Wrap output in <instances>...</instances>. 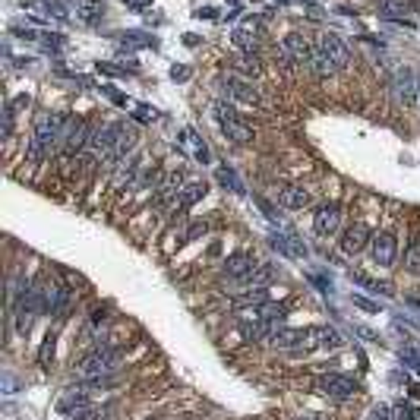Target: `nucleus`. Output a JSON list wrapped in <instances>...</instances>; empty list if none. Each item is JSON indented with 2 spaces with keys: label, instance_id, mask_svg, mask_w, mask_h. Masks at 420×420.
I'll use <instances>...</instances> for the list:
<instances>
[{
  "label": "nucleus",
  "instance_id": "4be33fe9",
  "mask_svg": "<svg viewBox=\"0 0 420 420\" xmlns=\"http://www.w3.org/2000/svg\"><path fill=\"white\" fill-rule=\"evenodd\" d=\"M310 70H313V73H316V76H332V73H335V67H332V60L323 54V48H319V45H316V48H313Z\"/></svg>",
  "mask_w": 420,
  "mask_h": 420
},
{
  "label": "nucleus",
  "instance_id": "bb28decb",
  "mask_svg": "<svg viewBox=\"0 0 420 420\" xmlns=\"http://www.w3.org/2000/svg\"><path fill=\"white\" fill-rule=\"evenodd\" d=\"M218 180H221V184H227V186H231L234 193H243V184H241V180H237L231 171H227V168H221V171H218Z\"/></svg>",
  "mask_w": 420,
  "mask_h": 420
},
{
  "label": "nucleus",
  "instance_id": "5701e85b",
  "mask_svg": "<svg viewBox=\"0 0 420 420\" xmlns=\"http://www.w3.org/2000/svg\"><path fill=\"white\" fill-rule=\"evenodd\" d=\"M184 143L190 145V149H193V155H196V159H200L202 165H206V161H209V145L202 143V139L196 136L193 130H184Z\"/></svg>",
  "mask_w": 420,
  "mask_h": 420
},
{
  "label": "nucleus",
  "instance_id": "39448f33",
  "mask_svg": "<svg viewBox=\"0 0 420 420\" xmlns=\"http://www.w3.org/2000/svg\"><path fill=\"white\" fill-rule=\"evenodd\" d=\"M370 256H373V262H376V266H382V269L395 266V256H398V241H395V234H389V231H379V234H373Z\"/></svg>",
  "mask_w": 420,
  "mask_h": 420
},
{
  "label": "nucleus",
  "instance_id": "f8f14e48",
  "mask_svg": "<svg viewBox=\"0 0 420 420\" xmlns=\"http://www.w3.org/2000/svg\"><path fill=\"white\" fill-rule=\"evenodd\" d=\"M225 89H227V95L237 98V102H243V104H262V95L250 83H243V79H227Z\"/></svg>",
  "mask_w": 420,
  "mask_h": 420
},
{
  "label": "nucleus",
  "instance_id": "0eeeda50",
  "mask_svg": "<svg viewBox=\"0 0 420 420\" xmlns=\"http://www.w3.org/2000/svg\"><path fill=\"white\" fill-rule=\"evenodd\" d=\"M89 139H92L89 127H86L83 120H76V118H70V114H67V124H63V152H67V155H73V152L86 149V145H89Z\"/></svg>",
  "mask_w": 420,
  "mask_h": 420
},
{
  "label": "nucleus",
  "instance_id": "423d86ee",
  "mask_svg": "<svg viewBox=\"0 0 420 420\" xmlns=\"http://www.w3.org/2000/svg\"><path fill=\"white\" fill-rule=\"evenodd\" d=\"M319 389H323L329 398H338V401H345V398H354L357 395V382H354L351 376H341V373H325L323 379H319Z\"/></svg>",
  "mask_w": 420,
  "mask_h": 420
},
{
  "label": "nucleus",
  "instance_id": "9d476101",
  "mask_svg": "<svg viewBox=\"0 0 420 420\" xmlns=\"http://www.w3.org/2000/svg\"><path fill=\"white\" fill-rule=\"evenodd\" d=\"M370 241H373L370 227H366L364 221H354L351 227H345V234H341V250H345L348 256H357Z\"/></svg>",
  "mask_w": 420,
  "mask_h": 420
},
{
  "label": "nucleus",
  "instance_id": "c756f323",
  "mask_svg": "<svg viewBox=\"0 0 420 420\" xmlns=\"http://www.w3.org/2000/svg\"><path fill=\"white\" fill-rule=\"evenodd\" d=\"M13 114H16V111H13V104H7V111H3V136H13Z\"/></svg>",
  "mask_w": 420,
  "mask_h": 420
},
{
  "label": "nucleus",
  "instance_id": "ddd939ff",
  "mask_svg": "<svg viewBox=\"0 0 420 420\" xmlns=\"http://www.w3.org/2000/svg\"><path fill=\"white\" fill-rule=\"evenodd\" d=\"M89 407V398H86V389H70V392L60 395V401H57V411L60 414H79Z\"/></svg>",
  "mask_w": 420,
  "mask_h": 420
},
{
  "label": "nucleus",
  "instance_id": "4468645a",
  "mask_svg": "<svg viewBox=\"0 0 420 420\" xmlns=\"http://www.w3.org/2000/svg\"><path fill=\"white\" fill-rule=\"evenodd\" d=\"M272 247L278 250V253H284V256H291V259H303V256L310 253L307 250V243H300V237H282V234H275L272 237Z\"/></svg>",
  "mask_w": 420,
  "mask_h": 420
},
{
  "label": "nucleus",
  "instance_id": "f3484780",
  "mask_svg": "<svg viewBox=\"0 0 420 420\" xmlns=\"http://www.w3.org/2000/svg\"><path fill=\"white\" fill-rule=\"evenodd\" d=\"M310 338H313V345H316V348H332V351L341 345V335H338L335 329H325V325L310 329Z\"/></svg>",
  "mask_w": 420,
  "mask_h": 420
},
{
  "label": "nucleus",
  "instance_id": "dca6fc26",
  "mask_svg": "<svg viewBox=\"0 0 420 420\" xmlns=\"http://www.w3.org/2000/svg\"><path fill=\"white\" fill-rule=\"evenodd\" d=\"M221 133H225L231 143H237V145H243V143H250V139H253V130H250L247 124H241L237 118L225 120V124H221Z\"/></svg>",
  "mask_w": 420,
  "mask_h": 420
},
{
  "label": "nucleus",
  "instance_id": "aec40b11",
  "mask_svg": "<svg viewBox=\"0 0 420 420\" xmlns=\"http://www.w3.org/2000/svg\"><path fill=\"white\" fill-rule=\"evenodd\" d=\"M303 338H310V329H284L275 335L278 348H303Z\"/></svg>",
  "mask_w": 420,
  "mask_h": 420
},
{
  "label": "nucleus",
  "instance_id": "72a5a7b5",
  "mask_svg": "<svg viewBox=\"0 0 420 420\" xmlns=\"http://www.w3.org/2000/svg\"><path fill=\"white\" fill-rule=\"evenodd\" d=\"M171 76H174V79H186V70H184V67H174Z\"/></svg>",
  "mask_w": 420,
  "mask_h": 420
},
{
  "label": "nucleus",
  "instance_id": "a211bd4d",
  "mask_svg": "<svg viewBox=\"0 0 420 420\" xmlns=\"http://www.w3.org/2000/svg\"><path fill=\"white\" fill-rule=\"evenodd\" d=\"M38 316V313L32 310V303L26 300V297H22V300H16V332H19V335H26L29 329H32V319Z\"/></svg>",
  "mask_w": 420,
  "mask_h": 420
},
{
  "label": "nucleus",
  "instance_id": "f257e3e1",
  "mask_svg": "<svg viewBox=\"0 0 420 420\" xmlns=\"http://www.w3.org/2000/svg\"><path fill=\"white\" fill-rule=\"evenodd\" d=\"M63 124H67V114H54V111H42L35 118V130L29 139V161H42L48 159L57 145H63Z\"/></svg>",
  "mask_w": 420,
  "mask_h": 420
},
{
  "label": "nucleus",
  "instance_id": "2eb2a0df",
  "mask_svg": "<svg viewBox=\"0 0 420 420\" xmlns=\"http://www.w3.org/2000/svg\"><path fill=\"white\" fill-rule=\"evenodd\" d=\"M278 202L284 209H307L310 206V190H303V186H284Z\"/></svg>",
  "mask_w": 420,
  "mask_h": 420
},
{
  "label": "nucleus",
  "instance_id": "b1692460",
  "mask_svg": "<svg viewBox=\"0 0 420 420\" xmlns=\"http://www.w3.org/2000/svg\"><path fill=\"white\" fill-rule=\"evenodd\" d=\"M405 266H407V272H417V275H420V237H414L411 247H407Z\"/></svg>",
  "mask_w": 420,
  "mask_h": 420
},
{
  "label": "nucleus",
  "instance_id": "1a4fd4ad",
  "mask_svg": "<svg viewBox=\"0 0 420 420\" xmlns=\"http://www.w3.org/2000/svg\"><path fill=\"white\" fill-rule=\"evenodd\" d=\"M319 48H323V54L329 57L335 70H345L348 63H351V51H348V45L341 42L338 35H323V38H319Z\"/></svg>",
  "mask_w": 420,
  "mask_h": 420
},
{
  "label": "nucleus",
  "instance_id": "393cba45",
  "mask_svg": "<svg viewBox=\"0 0 420 420\" xmlns=\"http://www.w3.org/2000/svg\"><path fill=\"white\" fill-rule=\"evenodd\" d=\"M382 13H389V16L411 13V0H382Z\"/></svg>",
  "mask_w": 420,
  "mask_h": 420
},
{
  "label": "nucleus",
  "instance_id": "7ed1b4c3",
  "mask_svg": "<svg viewBox=\"0 0 420 420\" xmlns=\"http://www.w3.org/2000/svg\"><path fill=\"white\" fill-rule=\"evenodd\" d=\"M278 57H282L284 67H310L313 45L300 32H288L282 38V45H278Z\"/></svg>",
  "mask_w": 420,
  "mask_h": 420
},
{
  "label": "nucleus",
  "instance_id": "7c9ffc66",
  "mask_svg": "<svg viewBox=\"0 0 420 420\" xmlns=\"http://www.w3.org/2000/svg\"><path fill=\"white\" fill-rule=\"evenodd\" d=\"M206 231H209V225L200 221V225H193L190 231H186V241H200V237H206Z\"/></svg>",
  "mask_w": 420,
  "mask_h": 420
},
{
  "label": "nucleus",
  "instance_id": "412c9836",
  "mask_svg": "<svg viewBox=\"0 0 420 420\" xmlns=\"http://www.w3.org/2000/svg\"><path fill=\"white\" fill-rule=\"evenodd\" d=\"M206 193V184H200V180H190V184L180 190V200H177V209H190L200 196Z\"/></svg>",
  "mask_w": 420,
  "mask_h": 420
},
{
  "label": "nucleus",
  "instance_id": "473e14b6",
  "mask_svg": "<svg viewBox=\"0 0 420 420\" xmlns=\"http://www.w3.org/2000/svg\"><path fill=\"white\" fill-rule=\"evenodd\" d=\"M354 307H360V310H366V313H376V303H370L366 297H354Z\"/></svg>",
  "mask_w": 420,
  "mask_h": 420
},
{
  "label": "nucleus",
  "instance_id": "f704fd0d",
  "mask_svg": "<svg viewBox=\"0 0 420 420\" xmlns=\"http://www.w3.org/2000/svg\"><path fill=\"white\" fill-rule=\"evenodd\" d=\"M130 7H136V10H143V7H149V0H127Z\"/></svg>",
  "mask_w": 420,
  "mask_h": 420
},
{
  "label": "nucleus",
  "instance_id": "6ab92c4d",
  "mask_svg": "<svg viewBox=\"0 0 420 420\" xmlns=\"http://www.w3.org/2000/svg\"><path fill=\"white\" fill-rule=\"evenodd\" d=\"M256 319H262V323H284V316H288V310H284L282 303H259V307H256Z\"/></svg>",
  "mask_w": 420,
  "mask_h": 420
},
{
  "label": "nucleus",
  "instance_id": "20e7f679",
  "mask_svg": "<svg viewBox=\"0 0 420 420\" xmlns=\"http://www.w3.org/2000/svg\"><path fill=\"white\" fill-rule=\"evenodd\" d=\"M392 92H395V102L401 104L405 111H414L420 104V79L411 67H401L392 79Z\"/></svg>",
  "mask_w": 420,
  "mask_h": 420
},
{
  "label": "nucleus",
  "instance_id": "2f4dec72",
  "mask_svg": "<svg viewBox=\"0 0 420 420\" xmlns=\"http://www.w3.org/2000/svg\"><path fill=\"white\" fill-rule=\"evenodd\" d=\"M401 360H414L420 366V351L417 348H401Z\"/></svg>",
  "mask_w": 420,
  "mask_h": 420
},
{
  "label": "nucleus",
  "instance_id": "c85d7f7f",
  "mask_svg": "<svg viewBox=\"0 0 420 420\" xmlns=\"http://www.w3.org/2000/svg\"><path fill=\"white\" fill-rule=\"evenodd\" d=\"M398 420H420V407H411V405H398Z\"/></svg>",
  "mask_w": 420,
  "mask_h": 420
},
{
  "label": "nucleus",
  "instance_id": "cd10ccee",
  "mask_svg": "<svg viewBox=\"0 0 420 420\" xmlns=\"http://www.w3.org/2000/svg\"><path fill=\"white\" fill-rule=\"evenodd\" d=\"M234 118V108L231 104H225V102H215V120L218 124H225V120H231Z\"/></svg>",
  "mask_w": 420,
  "mask_h": 420
},
{
  "label": "nucleus",
  "instance_id": "a878e982",
  "mask_svg": "<svg viewBox=\"0 0 420 420\" xmlns=\"http://www.w3.org/2000/svg\"><path fill=\"white\" fill-rule=\"evenodd\" d=\"M54 341H57V335H54V332H48V335H45L42 351H38V364H42V366H51V357H54Z\"/></svg>",
  "mask_w": 420,
  "mask_h": 420
},
{
  "label": "nucleus",
  "instance_id": "f03ea898",
  "mask_svg": "<svg viewBox=\"0 0 420 420\" xmlns=\"http://www.w3.org/2000/svg\"><path fill=\"white\" fill-rule=\"evenodd\" d=\"M120 354L111 351V348H95L92 354H86L79 364H76V376L86 379L89 386H104L111 382V373L118 370Z\"/></svg>",
  "mask_w": 420,
  "mask_h": 420
},
{
  "label": "nucleus",
  "instance_id": "9b49d317",
  "mask_svg": "<svg viewBox=\"0 0 420 420\" xmlns=\"http://www.w3.org/2000/svg\"><path fill=\"white\" fill-rule=\"evenodd\" d=\"M256 266H259V262H256L250 253H234V256H227L225 259V275L243 282V278H250L256 272Z\"/></svg>",
  "mask_w": 420,
  "mask_h": 420
},
{
  "label": "nucleus",
  "instance_id": "6e6552de",
  "mask_svg": "<svg viewBox=\"0 0 420 420\" xmlns=\"http://www.w3.org/2000/svg\"><path fill=\"white\" fill-rule=\"evenodd\" d=\"M338 225H341V209L335 202H325L313 212V227H316L319 237H332L338 231Z\"/></svg>",
  "mask_w": 420,
  "mask_h": 420
}]
</instances>
